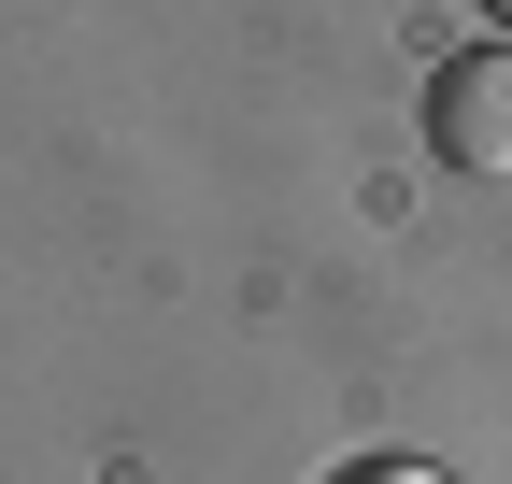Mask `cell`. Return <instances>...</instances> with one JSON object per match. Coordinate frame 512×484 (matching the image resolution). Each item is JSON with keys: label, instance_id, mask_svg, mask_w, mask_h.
Here are the masks:
<instances>
[{"label": "cell", "instance_id": "1", "mask_svg": "<svg viewBox=\"0 0 512 484\" xmlns=\"http://www.w3.org/2000/svg\"><path fill=\"white\" fill-rule=\"evenodd\" d=\"M427 157L512 186V43H456L427 57Z\"/></svg>", "mask_w": 512, "mask_h": 484}, {"label": "cell", "instance_id": "2", "mask_svg": "<svg viewBox=\"0 0 512 484\" xmlns=\"http://www.w3.org/2000/svg\"><path fill=\"white\" fill-rule=\"evenodd\" d=\"M313 484H456V470H427V456H342V470H313Z\"/></svg>", "mask_w": 512, "mask_h": 484}, {"label": "cell", "instance_id": "3", "mask_svg": "<svg viewBox=\"0 0 512 484\" xmlns=\"http://www.w3.org/2000/svg\"><path fill=\"white\" fill-rule=\"evenodd\" d=\"M470 15H484V29H498V43H512V0H470Z\"/></svg>", "mask_w": 512, "mask_h": 484}]
</instances>
